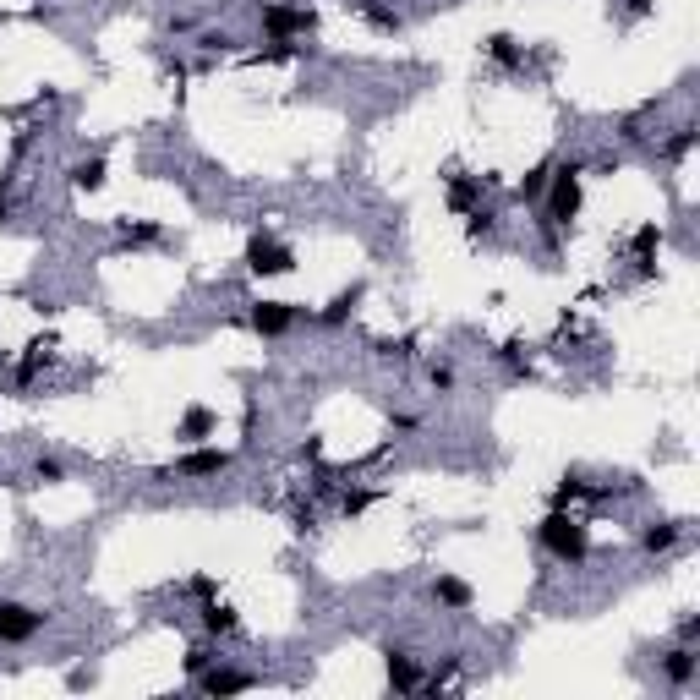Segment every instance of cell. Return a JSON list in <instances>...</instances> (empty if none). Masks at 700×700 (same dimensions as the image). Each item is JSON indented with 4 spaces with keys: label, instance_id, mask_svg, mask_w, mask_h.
<instances>
[{
    "label": "cell",
    "instance_id": "6da1fadb",
    "mask_svg": "<svg viewBox=\"0 0 700 700\" xmlns=\"http://www.w3.org/2000/svg\"><path fill=\"white\" fill-rule=\"evenodd\" d=\"M542 547L553 558H564V564H580V558H586V525L569 520V515H547L542 520Z\"/></svg>",
    "mask_w": 700,
    "mask_h": 700
},
{
    "label": "cell",
    "instance_id": "7a4b0ae2",
    "mask_svg": "<svg viewBox=\"0 0 700 700\" xmlns=\"http://www.w3.org/2000/svg\"><path fill=\"white\" fill-rule=\"evenodd\" d=\"M44 629V613L28 602H0V646H28Z\"/></svg>",
    "mask_w": 700,
    "mask_h": 700
},
{
    "label": "cell",
    "instance_id": "3957f363",
    "mask_svg": "<svg viewBox=\"0 0 700 700\" xmlns=\"http://www.w3.org/2000/svg\"><path fill=\"white\" fill-rule=\"evenodd\" d=\"M657 673L673 684V690H690V684L700 679V651L690 646V640H679V646H673L668 657L657 662Z\"/></svg>",
    "mask_w": 700,
    "mask_h": 700
},
{
    "label": "cell",
    "instance_id": "277c9868",
    "mask_svg": "<svg viewBox=\"0 0 700 700\" xmlns=\"http://www.w3.org/2000/svg\"><path fill=\"white\" fill-rule=\"evenodd\" d=\"M482 55L498 66V72H525V44L515 33H493V39H482Z\"/></svg>",
    "mask_w": 700,
    "mask_h": 700
},
{
    "label": "cell",
    "instance_id": "5b68a950",
    "mask_svg": "<svg viewBox=\"0 0 700 700\" xmlns=\"http://www.w3.org/2000/svg\"><path fill=\"white\" fill-rule=\"evenodd\" d=\"M350 11H356L361 22H372L378 33H400L405 28V17L394 11V0H350Z\"/></svg>",
    "mask_w": 700,
    "mask_h": 700
},
{
    "label": "cell",
    "instance_id": "8992f818",
    "mask_svg": "<svg viewBox=\"0 0 700 700\" xmlns=\"http://www.w3.org/2000/svg\"><path fill=\"white\" fill-rule=\"evenodd\" d=\"M247 318H252V329H258V334H285L290 323H296V312H290L285 301H252Z\"/></svg>",
    "mask_w": 700,
    "mask_h": 700
},
{
    "label": "cell",
    "instance_id": "52a82bcc",
    "mask_svg": "<svg viewBox=\"0 0 700 700\" xmlns=\"http://www.w3.org/2000/svg\"><path fill=\"white\" fill-rule=\"evenodd\" d=\"M225 465H230L225 449H197V454H186V460L175 465V476H219Z\"/></svg>",
    "mask_w": 700,
    "mask_h": 700
},
{
    "label": "cell",
    "instance_id": "ba28073f",
    "mask_svg": "<svg viewBox=\"0 0 700 700\" xmlns=\"http://www.w3.org/2000/svg\"><path fill=\"white\" fill-rule=\"evenodd\" d=\"M684 536V525L679 520H651L646 531H640V553H668L673 542Z\"/></svg>",
    "mask_w": 700,
    "mask_h": 700
},
{
    "label": "cell",
    "instance_id": "9c48e42d",
    "mask_svg": "<svg viewBox=\"0 0 700 700\" xmlns=\"http://www.w3.org/2000/svg\"><path fill=\"white\" fill-rule=\"evenodd\" d=\"M389 684H394V690H405V695L422 690V668H416L411 651H389Z\"/></svg>",
    "mask_w": 700,
    "mask_h": 700
},
{
    "label": "cell",
    "instance_id": "30bf717a",
    "mask_svg": "<svg viewBox=\"0 0 700 700\" xmlns=\"http://www.w3.org/2000/svg\"><path fill=\"white\" fill-rule=\"evenodd\" d=\"M356 301H361V290H340V296L329 301V312H312V323H318V329H340L350 312H356Z\"/></svg>",
    "mask_w": 700,
    "mask_h": 700
},
{
    "label": "cell",
    "instance_id": "8fae6325",
    "mask_svg": "<svg viewBox=\"0 0 700 700\" xmlns=\"http://www.w3.org/2000/svg\"><path fill=\"white\" fill-rule=\"evenodd\" d=\"M433 602H438V608H471V586H465V580H454V575H438Z\"/></svg>",
    "mask_w": 700,
    "mask_h": 700
},
{
    "label": "cell",
    "instance_id": "7c38bea8",
    "mask_svg": "<svg viewBox=\"0 0 700 700\" xmlns=\"http://www.w3.org/2000/svg\"><path fill=\"white\" fill-rule=\"evenodd\" d=\"M214 411H203V405H197V411H186V422L181 427H175V438H186V443H197V438H203V433H214Z\"/></svg>",
    "mask_w": 700,
    "mask_h": 700
},
{
    "label": "cell",
    "instance_id": "4fadbf2b",
    "mask_svg": "<svg viewBox=\"0 0 700 700\" xmlns=\"http://www.w3.org/2000/svg\"><path fill=\"white\" fill-rule=\"evenodd\" d=\"M203 629H208V635H236V613H230V608H219V602H208V608H203Z\"/></svg>",
    "mask_w": 700,
    "mask_h": 700
},
{
    "label": "cell",
    "instance_id": "5bb4252c",
    "mask_svg": "<svg viewBox=\"0 0 700 700\" xmlns=\"http://www.w3.org/2000/svg\"><path fill=\"white\" fill-rule=\"evenodd\" d=\"M33 482H39V487H61L66 482V465L55 460V454H39V460H33Z\"/></svg>",
    "mask_w": 700,
    "mask_h": 700
},
{
    "label": "cell",
    "instance_id": "9a60e30c",
    "mask_svg": "<svg viewBox=\"0 0 700 700\" xmlns=\"http://www.w3.org/2000/svg\"><path fill=\"white\" fill-rule=\"evenodd\" d=\"M427 383H433V394H454V383H460L454 361H433V367H427Z\"/></svg>",
    "mask_w": 700,
    "mask_h": 700
},
{
    "label": "cell",
    "instance_id": "2e32d148",
    "mask_svg": "<svg viewBox=\"0 0 700 700\" xmlns=\"http://www.w3.org/2000/svg\"><path fill=\"white\" fill-rule=\"evenodd\" d=\"M72 181H77V186H88V192H99V186H104V159H88V165H77Z\"/></svg>",
    "mask_w": 700,
    "mask_h": 700
},
{
    "label": "cell",
    "instance_id": "e0dca14e",
    "mask_svg": "<svg viewBox=\"0 0 700 700\" xmlns=\"http://www.w3.org/2000/svg\"><path fill=\"white\" fill-rule=\"evenodd\" d=\"M372 498H378V493H367V487H356V493H345V498H340V515H361V509H367Z\"/></svg>",
    "mask_w": 700,
    "mask_h": 700
},
{
    "label": "cell",
    "instance_id": "ac0fdd59",
    "mask_svg": "<svg viewBox=\"0 0 700 700\" xmlns=\"http://www.w3.org/2000/svg\"><path fill=\"white\" fill-rule=\"evenodd\" d=\"M6 219H11V197L0 192V225H6Z\"/></svg>",
    "mask_w": 700,
    "mask_h": 700
}]
</instances>
